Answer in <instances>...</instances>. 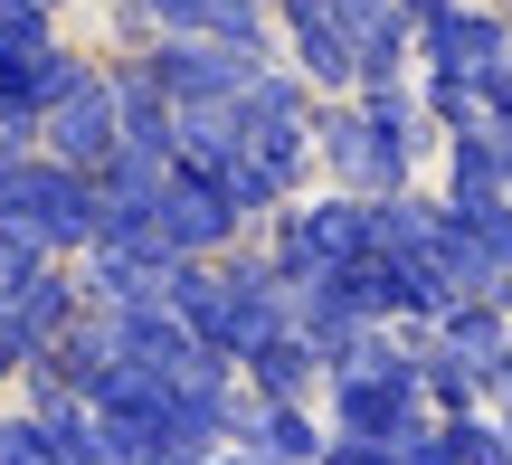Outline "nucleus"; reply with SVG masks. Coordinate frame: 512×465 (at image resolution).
Instances as JSON below:
<instances>
[{
  "label": "nucleus",
  "instance_id": "6",
  "mask_svg": "<svg viewBox=\"0 0 512 465\" xmlns=\"http://www.w3.org/2000/svg\"><path fill=\"white\" fill-rule=\"evenodd\" d=\"M105 342H114V361H133V371H162V380H200V371H228V361H209L200 342H190V323L171 314L162 295L105 304Z\"/></svg>",
  "mask_w": 512,
  "mask_h": 465
},
{
  "label": "nucleus",
  "instance_id": "4",
  "mask_svg": "<svg viewBox=\"0 0 512 465\" xmlns=\"http://www.w3.org/2000/svg\"><path fill=\"white\" fill-rule=\"evenodd\" d=\"M76 285H86V304H133V295H162L171 276V247L152 219H95V247L86 257H67Z\"/></svg>",
  "mask_w": 512,
  "mask_h": 465
},
{
  "label": "nucleus",
  "instance_id": "10",
  "mask_svg": "<svg viewBox=\"0 0 512 465\" xmlns=\"http://www.w3.org/2000/svg\"><path fill=\"white\" fill-rule=\"evenodd\" d=\"M275 29H285L294 76H304L313 95H361V57H351V38H342V19H332V0H275Z\"/></svg>",
  "mask_w": 512,
  "mask_h": 465
},
{
  "label": "nucleus",
  "instance_id": "24",
  "mask_svg": "<svg viewBox=\"0 0 512 465\" xmlns=\"http://www.w3.org/2000/svg\"><path fill=\"white\" fill-rule=\"evenodd\" d=\"M38 266H48V257H38V247L19 238V228H0V314H10V304L29 295V276H38Z\"/></svg>",
  "mask_w": 512,
  "mask_h": 465
},
{
  "label": "nucleus",
  "instance_id": "11",
  "mask_svg": "<svg viewBox=\"0 0 512 465\" xmlns=\"http://www.w3.org/2000/svg\"><path fill=\"white\" fill-rule=\"evenodd\" d=\"M323 428L399 447L408 428H427V399H418V380H323Z\"/></svg>",
  "mask_w": 512,
  "mask_h": 465
},
{
  "label": "nucleus",
  "instance_id": "2",
  "mask_svg": "<svg viewBox=\"0 0 512 465\" xmlns=\"http://www.w3.org/2000/svg\"><path fill=\"white\" fill-rule=\"evenodd\" d=\"M95 219H105L95 171L48 162V152H10V171H0V228H19L38 257H86Z\"/></svg>",
  "mask_w": 512,
  "mask_h": 465
},
{
  "label": "nucleus",
  "instance_id": "9",
  "mask_svg": "<svg viewBox=\"0 0 512 465\" xmlns=\"http://www.w3.org/2000/svg\"><path fill=\"white\" fill-rule=\"evenodd\" d=\"M152 228H162L171 257H228L238 238H256L238 209H228V190L200 181V171H171V190H162V209H152Z\"/></svg>",
  "mask_w": 512,
  "mask_h": 465
},
{
  "label": "nucleus",
  "instance_id": "25",
  "mask_svg": "<svg viewBox=\"0 0 512 465\" xmlns=\"http://www.w3.org/2000/svg\"><path fill=\"white\" fill-rule=\"evenodd\" d=\"M313 465H399V456H389L380 437H342V428H332V437H323V456H313Z\"/></svg>",
  "mask_w": 512,
  "mask_h": 465
},
{
  "label": "nucleus",
  "instance_id": "14",
  "mask_svg": "<svg viewBox=\"0 0 512 465\" xmlns=\"http://www.w3.org/2000/svg\"><path fill=\"white\" fill-rule=\"evenodd\" d=\"M162 304L190 323V342H200L209 361H228V371H238V333H228V276H219V257H171Z\"/></svg>",
  "mask_w": 512,
  "mask_h": 465
},
{
  "label": "nucleus",
  "instance_id": "3",
  "mask_svg": "<svg viewBox=\"0 0 512 465\" xmlns=\"http://www.w3.org/2000/svg\"><path fill=\"white\" fill-rule=\"evenodd\" d=\"M143 67H152V86H162L181 114H238L247 76L266 67V57H238V48H219V38H152Z\"/></svg>",
  "mask_w": 512,
  "mask_h": 465
},
{
  "label": "nucleus",
  "instance_id": "28",
  "mask_svg": "<svg viewBox=\"0 0 512 465\" xmlns=\"http://www.w3.org/2000/svg\"><path fill=\"white\" fill-rule=\"evenodd\" d=\"M19 371H29V342H19L10 323H0V380H19Z\"/></svg>",
  "mask_w": 512,
  "mask_h": 465
},
{
  "label": "nucleus",
  "instance_id": "26",
  "mask_svg": "<svg viewBox=\"0 0 512 465\" xmlns=\"http://www.w3.org/2000/svg\"><path fill=\"white\" fill-rule=\"evenodd\" d=\"M389 456H399V465H456V456H446V437H437V418H427V428H408Z\"/></svg>",
  "mask_w": 512,
  "mask_h": 465
},
{
  "label": "nucleus",
  "instance_id": "8",
  "mask_svg": "<svg viewBox=\"0 0 512 465\" xmlns=\"http://www.w3.org/2000/svg\"><path fill=\"white\" fill-rule=\"evenodd\" d=\"M114 143H124V114H114V76H105V57H95V67H86V76H76V86L48 105V124H38V152H48V162L95 171Z\"/></svg>",
  "mask_w": 512,
  "mask_h": 465
},
{
  "label": "nucleus",
  "instance_id": "20",
  "mask_svg": "<svg viewBox=\"0 0 512 465\" xmlns=\"http://www.w3.org/2000/svg\"><path fill=\"white\" fill-rule=\"evenodd\" d=\"M418 399H427V418H465V409H484V371L427 333L418 342Z\"/></svg>",
  "mask_w": 512,
  "mask_h": 465
},
{
  "label": "nucleus",
  "instance_id": "19",
  "mask_svg": "<svg viewBox=\"0 0 512 465\" xmlns=\"http://www.w3.org/2000/svg\"><path fill=\"white\" fill-rule=\"evenodd\" d=\"M427 257H437V276L456 285V295H494V257H484V238H475V219H456V209H427Z\"/></svg>",
  "mask_w": 512,
  "mask_h": 465
},
{
  "label": "nucleus",
  "instance_id": "15",
  "mask_svg": "<svg viewBox=\"0 0 512 465\" xmlns=\"http://www.w3.org/2000/svg\"><path fill=\"white\" fill-rule=\"evenodd\" d=\"M105 76H114V114H124V143H133V152H162V162H171V143H181V105L152 86V67H143V57H124V67H105Z\"/></svg>",
  "mask_w": 512,
  "mask_h": 465
},
{
  "label": "nucleus",
  "instance_id": "5",
  "mask_svg": "<svg viewBox=\"0 0 512 465\" xmlns=\"http://www.w3.org/2000/svg\"><path fill=\"white\" fill-rule=\"evenodd\" d=\"M484 67H512V10L437 0L418 19V76H484Z\"/></svg>",
  "mask_w": 512,
  "mask_h": 465
},
{
  "label": "nucleus",
  "instance_id": "21",
  "mask_svg": "<svg viewBox=\"0 0 512 465\" xmlns=\"http://www.w3.org/2000/svg\"><path fill=\"white\" fill-rule=\"evenodd\" d=\"M437 342H446V352H465L475 371H494V352L512 342V314H503V295H456V304L437 314Z\"/></svg>",
  "mask_w": 512,
  "mask_h": 465
},
{
  "label": "nucleus",
  "instance_id": "13",
  "mask_svg": "<svg viewBox=\"0 0 512 465\" xmlns=\"http://www.w3.org/2000/svg\"><path fill=\"white\" fill-rule=\"evenodd\" d=\"M437 162H446L437 200L456 209V219H494V209L512 200V162H503V143H494V133H446V143H437Z\"/></svg>",
  "mask_w": 512,
  "mask_h": 465
},
{
  "label": "nucleus",
  "instance_id": "7",
  "mask_svg": "<svg viewBox=\"0 0 512 465\" xmlns=\"http://www.w3.org/2000/svg\"><path fill=\"white\" fill-rule=\"evenodd\" d=\"M86 67H95V57H76L67 38H57V48H29V57H0V152H38L48 105H57Z\"/></svg>",
  "mask_w": 512,
  "mask_h": 465
},
{
  "label": "nucleus",
  "instance_id": "16",
  "mask_svg": "<svg viewBox=\"0 0 512 465\" xmlns=\"http://www.w3.org/2000/svg\"><path fill=\"white\" fill-rule=\"evenodd\" d=\"M323 399H256V428H247V456L266 465H313L323 456Z\"/></svg>",
  "mask_w": 512,
  "mask_h": 465
},
{
  "label": "nucleus",
  "instance_id": "23",
  "mask_svg": "<svg viewBox=\"0 0 512 465\" xmlns=\"http://www.w3.org/2000/svg\"><path fill=\"white\" fill-rule=\"evenodd\" d=\"M0 465H76V456L57 447V437L38 428L29 409H0Z\"/></svg>",
  "mask_w": 512,
  "mask_h": 465
},
{
  "label": "nucleus",
  "instance_id": "30",
  "mask_svg": "<svg viewBox=\"0 0 512 465\" xmlns=\"http://www.w3.org/2000/svg\"><path fill=\"white\" fill-rule=\"evenodd\" d=\"M503 428H512V418H503Z\"/></svg>",
  "mask_w": 512,
  "mask_h": 465
},
{
  "label": "nucleus",
  "instance_id": "27",
  "mask_svg": "<svg viewBox=\"0 0 512 465\" xmlns=\"http://www.w3.org/2000/svg\"><path fill=\"white\" fill-rule=\"evenodd\" d=\"M484 409H494V418H512V342L494 352V371H484Z\"/></svg>",
  "mask_w": 512,
  "mask_h": 465
},
{
  "label": "nucleus",
  "instance_id": "29",
  "mask_svg": "<svg viewBox=\"0 0 512 465\" xmlns=\"http://www.w3.org/2000/svg\"><path fill=\"white\" fill-rule=\"evenodd\" d=\"M38 10H67V0H38Z\"/></svg>",
  "mask_w": 512,
  "mask_h": 465
},
{
  "label": "nucleus",
  "instance_id": "12",
  "mask_svg": "<svg viewBox=\"0 0 512 465\" xmlns=\"http://www.w3.org/2000/svg\"><path fill=\"white\" fill-rule=\"evenodd\" d=\"M162 38H219L238 57H266L275 38V0H143Z\"/></svg>",
  "mask_w": 512,
  "mask_h": 465
},
{
  "label": "nucleus",
  "instance_id": "18",
  "mask_svg": "<svg viewBox=\"0 0 512 465\" xmlns=\"http://www.w3.org/2000/svg\"><path fill=\"white\" fill-rule=\"evenodd\" d=\"M238 380L256 399H323V352H313L304 333H275V342H256L238 361Z\"/></svg>",
  "mask_w": 512,
  "mask_h": 465
},
{
  "label": "nucleus",
  "instance_id": "22",
  "mask_svg": "<svg viewBox=\"0 0 512 465\" xmlns=\"http://www.w3.org/2000/svg\"><path fill=\"white\" fill-rule=\"evenodd\" d=\"M437 437H446V456L456 465H512V428L494 409H465V418H437Z\"/></svg>",
  "mask_w": 512,
  "mask_h": 465
},
{
  "label": "nucleus",
  "instance_id": "17",
  "mask_svg": "<svg viewBox=\"0 0 512 465\" xmlns=\"http://www.w3.org/2000/svg\"><path fill=\"white\" fill-rule=\"evenodd\" d=\"M162 190H171V162H162V152L114 143L105 162H95V200H105V219H152V209H162Z\"/></svg>",
  "mask_w": 512,
  "mask_h": 465
},
{
  "label": "nucleus",
  "instance_id": "1",
  "mask_svg": "<svg viewBox=\"0 0 512 465\" xmlns=\"http://www.w3.org/2000/svg\"><path fill=\"white\" fill-rule=\"evenodd\" d=\"M427 152H437V124H427V105H418V76H389V86L323 95V105H313V181L323 190L399 200V190H418Z\"/></svg>",
  "mask_w": 512,
  "mask_h": 465
}]
</instances>
